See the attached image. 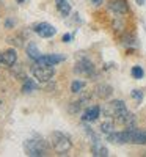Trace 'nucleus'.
I'll list each match as a JSON object with an SVG mask.
<instances>
[{
    "instance_id": "20e7f679",
    "label": "nucleus",
    "mask_w": 146,
    "mask_h": 157,
    "mask_svg": "<svg viewBox=\"0 0 146 157\" xmlns=\"http://www.w3.org/2000/svg\"><path fill=\"white\" fill-rule=\"evenodd\" d=\"M124 143H132V145H146V130L137 129V127H127L123 130Z\"/></svg>"
},
{
    "instance_id": "412c9836",
    "label": "nucleus",
    "mask_w": 146,
    "mask_h": 157,
    "mask_svg": "<svg viewBox=\"0 0 146 157\" xmlns=\"http://www.w3.org/2000/svg\"><path fill=\"white\" fill-rule=\"evenodd\" d=\"M123 44H124V46H137V43H135V38H134V36H127V38H124Z\"/></svg>"
},
{
    "instance_id": "0eeeda50",
    "label": "nucleus",
    "mask_w": 146,
    "mask_h": 157,
    "mask_svg": "<svg viewBox=\"0 0 146 157\" xmlns=\"http://www.w3.org/2000/svg\"><path fill=\"white\" fill-rule=\"evenodd\" d=\"M35 32L41 38H52V36L57 33V29L54 27V25L47 24V22H41V24H38L36 27H35Z\"/></svg>"
},
{
    "instance_id": "bb28decb",
    "label": "nucleus",
    "mask_w": 146,
    "mask_h": 157,
    "mask_svg": "<svg viewBox=\"0 0 146 157\" xmlns=\"http://www.w3.org/2000/svg\"><path fill=\"white\" fill-rule=\"evenodd\" d=\"M0 104H2V101H0Z\"/></svg>"
},
{
    "instance_id": "393cba45",
    "label": "nucleus",
    "mask_w": 146,
    "mask_h": 157,
    "mask_svg": "<svg viewBox=\"0 0 146 157\" xmlns=\"http://www.w3.org/2000/svg\"><path fill=\"white\" fill-rule=\"evenodd\" d=\"M137 3H138V5H143V3H144V0H137Z\"/></svg>"
},
{
    "instance_id": "f03ea898",
    "label": "nucleus",
    "mask_w": 146,
    "mask_h": 157,
    "mask_svg": "<svg viewBox=\"0 0 146 157\" xmlns=\"http://www.w3.org/2000/svg\"><path fill=\"white\" fill-rule=\"evenodd\" d=\"M49 143L52 149H54L57 154L64 155L66 152H69V149L72 148V143L69 135H66L64 132H60V130H54L50 135H49Z\"/></svg>"
},
{
    "instance_id": "6ab92c4d",
    "label": "nucleus",
    "mask_w": 146,
    "mask_h": 157,
    "mask_svg": "<svg viewBox=\"0 0 146 157\" xmlns=\"http://www.w3.org/2000/svg\"><path fill=\"white\" fill-rule=\"evenodd\" d=\"M130 74H132V77H134V78L140 80V78H143V75H144V71H143L141 66H134V68H132V71H130Z\"/></svg>"
},
{
    "instance_id": "b1692460",
    "label": "nucleus",
    "mask_w": 146,
    "mask_h": 157,
    "mask_svg": "<svg viewBox=\"0 0 146 157\" xmlns=\"http://www.w3.org/2000/svg\"><path fill=\"white\" fill-rule=\"evenodd\" d=\"M91 2L94 3V5H101V3H102V0H91Z\"/></svg>"
},
{
    "instance_id": "f8f14e48",
    "label": "nucleus",
    "mask_w": 146,
    "mask_h": 157,
    "mask_svg": "<svg viewBox=\"0 0 146 157\" xmlns=\"http://www.w3.org/2000/svg\"><path fill=\"white\" fill-rule=\"evenodd\" d=\"M94 91H96V96H98V98H101V99H109V98L112 96V93H113V88H112L110 85H107V83H102V85H98Z\"/></svg>"
},
{
    "instance_id": "9d476101",
    "label": "nucleus",
    "mask_w": 146,
    "mask_h": 157,
    "mask_svg": "<svg viewBox=\"0 0 146 157\" xmlns=\"http://www.w3.org/2000/svg\"><path fill=\"white\" fill-rule=\"evenodd\" d=\"M99 115H101V107L99 105H91V107H88L83 112L82 120L85 123H93V121H96L98 118H99Z\"/></svg>"
},
{
    "instance_id": "a878e982",
    "label": "nucleus",
    "mask_w": 146,
    "mask_h": 157,
    "mask_svg": "<svg viewBox=\"0 0 146 157\" xmlns=\"http://www.w3.org/2000/svg\"><path fill=\"white\" fill-rule=\"evenodd\" d=\"M17 2H21V3H22V2H24V0H17Z\"/></svg>"
},
{
    "instance_id": "a211bd4d",
    "label": "nucleus",
    "mask_w": 146,
    "mask_h": 157,
    "mask_svg": "<svg viewBox=\"0 0 146 157\" xmlns=\"http://www.w3.org/2000/svg\"><path fill=\"white\" fill-rule=\"evenodd\" d=\"M83 88H85V82H82V80H74V82L71 83V91H72L74 94L82 93Z\"/></svg>"
},
{
    "instance_id": "7ed1b4c3",
    "label": "nucleus",
    "mask_w": 146,
    "mask_h": 157,
    "mask_svg": "<svg viewBox=\"0 0 146 157\" xmlns=\"http://www.w3.org/2000/svg\"><path fill=\"white\" fill-rule=\"evenodd\" d=\"M30 72L38 82H49V80H52V77L55 75V68L49 66V64L33 63L30 66Z\"/></svg>"
},
{
    "instance_id": "dca6fc26",
    "label": "nucleus",
    "mask_w": 146,
    "mask_h": 157,
    "mask_svg": "<svg viewBox=\"0 0 146 157\" xmlns=\"http://www.w3.org/2000/svg\"><path fill=\"white\" fill-rule=\"evenodd\" d=\"M85 105V102L82 101V99H79V101H74V102H71L69 104V107H68V110H69V113H72V115H75V113H79L82 110V107Z\"/></svg>"
},
{
    "instance_id": "ddd939ff",
    "label": "nucleus",
    "mask_w": 146,
    "mask_h": 157,
    "mask_svg": "<svg viewBox=\"0 0 146 157\" xmlns=\"http://www.w3.org/2000/svg\"><path fill=\"white\" fill-rule=\"evenodd\" d=\"M55 6L61 16H69L71 13V5L68 3V0H55Z\"/></svg>"
},
{
    "instance_id": "f257e3e1",
    "label": "nucleus",
    "mask_w": 146,
    "mask_h": 157,
    "mask_svg": "<svg viewBox=\"0 0 146 157\" xmlns=\"http://www.w3.org/2000/svg\"><path fill=\"white\" fill-rule=\"evenodd\" d=\"M49 145L43 137H32V138H27L24 143V151L27 155H32V157H44L47 155L49 152Z\"/></svg>"
},
{
    "instance_id": "f3484780",
    "label": "nucleus",
    "mask_w": 146,
    "mask_h": 157,
    "mask_svg": "<svg viewBox=\"0 0 146 157\" xmlns=\"http://www.w3.org/2000/svg\"><path fill=\"white\" fill-rule=\"evenodd\" d=\"M101 132L102 134H105V135H110L112 132H115V124H113V121H104L102 124H101Z\"/></svg>"
},
{
    "instance_id": "9b49d317",
    "label": "nucleus",
    "mask_w": 146,
    "mask_h": 157,
    "mask_svg": "<svg viewBox=\"0 0 146 157\" xmlns=\"http://www.w3.org/2000/svg\"><path fill=\"white\" fill-rule=\"evenodd\" d=\"M91 152H93V155H96V157H107L109 155V149L102 145L99 138L94 140V141H91Z\"/></svg>"
},
{
    "instance_id": "6e6552de",
    "label": "nucleus",
    "mask_w": 146,
    "mask_h": 157,
    "mask_svg": "<svg viewBox=\"0 0 146 157\" xmlns=\"http://www.w3.org/2000/svg\"><path fill=\"white\" fill-rule=\"evenodd\" d=\"M109 10L112 13H115V14H126V13L129 11V6H127L126 0H110Z\"/></svg>"
},
{
    "instance_id": "4468645a",
    "label": "nucleus",
    "mask_w": 146,
    "mask_h": 157,
    "mask_svg": "<svg viewBox=\"0 0 146 157\" xmlns=\"http://www.w3.org/2000/svg\"><path fill=\"white\" fill-rule=\"evenodd\" d=\"M27 55H29V58L33 60V61H38V60H39V57H41V52H39V49L36 47L35 43H29V46H27Z\"/></svg>"
},
{
    "instance_id": "4be33fe9",
    "label": "nucleus",
    "mask_w": 146,
    "mask_h": 157,
    "mask_svg": "<svg viewBox=\"0 0 146 157\" xmlns=\"http://www.w3.org/2000/svg\"><path fill=\"white\" fill-rule=\"evenodd\" d=\"M71 39H72V35H69V33H66V35H63V41H64V43H69Z\"/></svg>"
},
{
    "instance_id": "2eb2a0df",
    "label": "nucleus",
    "mask_w": 146,
    "mask_h": 157,
    "mask_svg": "<svg viewBox=\"0 0 146 157\" xmlns=\"http://www.w3.org/2000/svg\"><path fill=\"white\" fill-rule=\"evenodd\" d=\"M22 80H24V83H22V91H24V93H32V91L38 90V83H35L33 78L24 77Z\"/></svg>"
},
{
    "instance_id": "423d86ee",
    "label": "nucleus",
    "mask_w": 146,
    "mask_h": 157,
    "mask_svg": "<svg viewBox=\"0 0 146 157\" xmlns=\"http://www.w3.org/2000/svg\"><path fill=\"white\" fill-rule=\"evenodd\" d=\"M17 61V54L14 49H8L5 52H0V68H11Z\"/></svg>"
},
{
    "instance_id": "5701e85b",
    "label": "nucleus",
    "mask_w": 146,
    "mask_h": 157,
    "mask_svg": "<svg viewBox=\"0 0 146 157\" xmlns=\"http://www.w3.org/2000/svg\"><path fill=\"white\" fill-rule=\"evenodd\" d=\"M5 25L10 29V27H13V25H14V22H13V21H6V22H5Z\"/></svg>"
},
{
    "instance_id": "aec40b11",
    "label": "nucleus",
    "mask_w": 146,
    "mask_h": 157,
    "mask_svg": "<svg viewBox=\"0 0 146 157\" xmlns=\"http://www.w3.org/2000/svg\"><path fill=\"white\" fill-rule=\"evenodd\" d=\"M130 96H132V99H135L137 102H141L143 101V91H140V90H134L130 93Z\"/></svg>"
},
{
    "instance_id": "39448f33",
    "label": "nucleus",
    "mask_w": 146,
    "mask_h": 157,
    "mask_svg": "<svg viewBox=\"0 0 146 157\" xmlns=\"http://www.w3.org/2000/svg\"><path fill=\"white\" fill-rule=\"evenodd\" d=\"M74 72L82 74V75H88V77H93V75H96V66H94V64H93V61H90L88 58H80V60L75 63Z\"/></svg>"
},
{
    "instance_id": "1a4fd4ad",
    "label": "nucleus",
    "mask_w": 146,
    "mask_h": 157,
    "mask_svg": "<svg viewBox=\"0 0 146 157\" xmlns=\"http://www.w3.org/2000/svg\"><path fill=\"white\" fill-rule=\"evenodd\" d=\"M64 61V57L61 55H57V54H50V55H41L38 61L35 63H39V64H49V66H55V64Z\"/></svg>"
}]
</instances>
